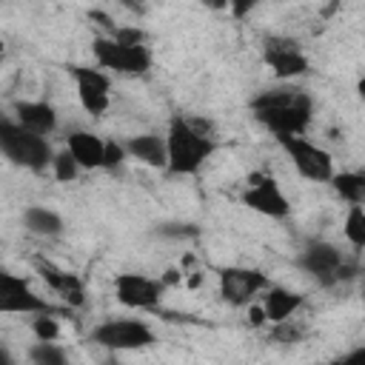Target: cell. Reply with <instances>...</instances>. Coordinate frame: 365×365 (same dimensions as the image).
I'll return each mask as SVG.
<instances>
[{"label":"cell","mask_w":365,"mask_h":365,"mask_svg":"<svg viewBox=\"0 0 365 365\" xmlns=\"http://www.w3.org/2000/svg\"><path fill=\"white\" fill-rule=\"evenodd\" d=\"M66 151L71 154V160L80 165V171H94L103 168V151H106V140L94 131L77 128L68 134L66 140Z\"/></svg>","instance_id":"2e32d148"},{"label":"cell","mask_w":365,"mask_h":365,"mask_svg":"<svg viewBox=\"0 0 365 365\" xmlns=\"http://www.w3.org/2000/svg\"><path fill=\"white\" fill-rule=\"evenodd\" d=\"M165 137V171L177 177H191L197 174L217 151V140L194 120L174 114L168 120Z\"/></svg>","instance_id":"7a4b0ae2"},{"label":"cell","mask_w":365,"mask_h":365,"mask_svg":"<svg viewBox=\"0 0 365 365\" xmlns=\"http://www.w3.org/2000/svg\"><path fill=\"white\" fill-rule=\"evenodd\" d=\"M268 285V277L257 268H220V297L231 305H251L254 297H259Z\"/></svg>","instance_id":"4fadbf2b"},{"label":"cell","mask_w":365,"mask_h":365,"mask_svg":"<svg viewBox=\"0 0 365 365\" xmlns=\"http://www.w3.org/2000/svg\"><path fill=\"white\" fill-rule=\"evenodd\" d=\"M302 305V294L291 291V288H282V285H268L262 291V314H265V322L271 325H279L285 319H291Z\"/></svg>","instance_id":"e0dca14e"},{"label":"cell","mask_w":365,"mask_h":365,"mask_svg":"<svg viewBox=\"0 0 365 365\" xmlns=\"http://www.w3.org/2000/svg\"><path fill=\"white\" fill-rule=\"evenodd\" d=\"M163 279L140 274V271H123L114 277V297L123 308H134V311H151L160 305L163 299Z\"/></svg>","instance_id":"30bf717a"},{"label":"cell","mask_w":365,"mask_h":365,"mask_svg":"<svg viewBox=\"0 0 365 365\" xmlns=\"http://www.w3.org/2000/svg\"><path fill=\"white\" fill-rule=\"evenodd\" d=\"M297 265L308 277H314L319 285H339V282H345V279L359 274L356 262L351 257H345L339 245H334L328 240H311L299 251Z\"/></svg>","instance_id":"277c9868"},{"label":"cell","mask_w":365,"mask_h":365,"mask_svg":"<svg viewBox=\"0 0 365 365\" xmlns=\"http://www.w3.org/2000/svg\"><path fill=\"white\" fill-rule=\"evenodd\" d=\"M91 342L106 351H145L157 342V336L145 319L108 317L91 328Z\"/></svg>","instance_id":"8992f818"},{"label":"cell","mask_w":365,"mask_h":365,"mask_svg":"<svg viewBox=\"0 0 365 365\" xmlns=\"http://www.w3.org/2000/svg\"><path fill=\"white\" fill-rule=\"evenodd\" d=\"M29 362L31 365H71L63 345H57V342H40V339L29 348Z\"/></svg>","instance_id":"7402d4cb"},{"label":"cell","mask_w":365,"mask_h":365,"mask_svg":"<svg viewBox=\"0 0 365 365\" xmlns=\"http://www.w3.org/2000/svg\"><path fill=\"white\" fill-rule=\"evenodd\" d=\"M242 205H248L251 211L271 217V220H285L291 214V200L285 197L279 182L265 171L248 174L245 191H242Z\"/></svg>","instance_id":"9c48e42d"},{"label":"cell","mask_w":365,"mask_h":365,"mask_svg":"<svg viewBox=\"0 0 365 365\" xmlns=\"http://www.w3.org/2000/svg\"><path fill=\"white\" fill-rule=\"evenodd\" d=\"M328 365H365V348H362V345H356V348H351L348 354H342V356L331 359Z\"/></svg>","instance_id":"4316f807"},{"label":"cell","mask_w":365,"mask_h":365,"mask_svg":"<svg viewBox=\"0 0 365 365\" xmlns=\"http://www.w3.org/2000/svg\"><path fill=\"white\" fill-rule=\"evenodd\" d=\"M277 143L288 154V160H291V165L297 168L299 177H305L311 182H331V177L336 174L334 171V157L322 145L311 143L308 137H279Z\"/></svg>","instance_id":"ba28073f"},{"label":"cell","mask_w":365,"mask_h":365,"mask_svg":"<svg viewBox=\"0 0 365 365\" xmlns=\"http://www.w3.org/2000/svg\"><path fill=\"white\" fill-rule=\"evenodd\" d=\"M0 365H14V356L9 354V348H6V345H0Z\"/></svg>","instance_id":"f1b7e54d"},{"label":"cell","mask_w":365,"mask_h":365,"mask_svg":"<svg viewBox=\"0 0 365 365\" xmlns=\"http://www.w3.org/2000/svg\"><path fill=\"white\" fill-rule=\"evenodd\" d=\"M0 314H17V317H40V314H57L54 305L40 297L31 282L9 268H0Z\"/></svg>","instance_id":"52a82bcc"},{"label":"cell","mask_w":365,"mask_h":365,"mask_svg":"<svg viewBox=\"0 0 365 365\" xmlns=\"http://www.w3.org/2000/svg\"><path fill=\"white\" fill-rule=\"evenodd\" d=\"M334 191L339 194V200H345L348 205H362L365 202V174L362 171H342L331 177Z\"/></svg>","instance_id":"ffe728a7"},{"label":"cell","mask_w":365,"mask_h":365,"mask_svg":"<svg viewBox=\"0 0 365 365\" xmlns=\"http://www.w3.org/2000/svg\"><path fill=\"white\" fill-rule=\"evenodd\" d=\"M68 71L74 77V88L83 111L91 117H103L111 106V74L100 71L97 66H71Z\"/></svg>","instance_id":"8fae6325"},{"label":"cell","mask_w":365,"mask_h":365,"mask_svg":"<svg viewBox=\"0 0 365 365\" xmlns=\"http://www.w3.org/2000/svg\"><path fill=\"white\" fill-rule=\"evenodd\" d=\"M91 57H94L97 68L106 74L140 77L151 68V48L148 46H125L108 34H97L91 40Z\"/></svg>","instance_id":"5b68a950"},{"label":"cell","mask_w":365,"mask_h":365,"mask_svg":"<svg viewBox=\"0 0 365 365\" xmlns=\"http://www.w3.org/2000/svg\"><path fill=\"white\" fill-rule=\"evenodd\" d=\"M0 154L11 165L37 174V171H46L51 165L54 148L46 137H37V134L26 131L11 117H0Z\"/></svg>","instance_id":"3957f363"},{"label":"cell","mask_w":365,"mask_h":365,"mask_svg":"<svg viewBox=\"0 0 365 365\" xmlns=\"http://www.w3.org/2000/svg\"><path fill=\"white\" fill-rule=\"evenodd\" d=\"M6 54V43H3V37H0V57Z\"/></svg>","instance_id":"f546056e"},{"label":"cell","mask_w":365,"mask_h":365,"mask_svg":"<svg viewBox=\"0 0 365 365\" xmlns=\"http://www.w3.org/2000/svg\"><path fill=\"white\" fill-rule=\"evenodd\" d=\"M37 274L68 308H83L86 305V282L74 271H68V268H63L51 259H37Z\"/></svg>","instance_id":"5bb4252c"},{"label":"cell","mask_w":365,"mask_h":365,"mask_svg":"<svg viewBox=\"0 0 365 365\" xmlns=\"http://www.w3.org/2000/svg\"><path fill=\"white\" fill-rule=\"evenodd\" d=\"M48 168L54 171V177H57L60 182H71V180H77V174H80V165L71 160V154H68L66 148H63V151H54Z\"/></svg>","instance_id":"603a6c76"},{"label":"cell","mask_w":365,"mask_h":365,"mask_svg":"<svg viewBox=\"0 0 365 365\" xmlns=\"http://www.w3.org/2000/svg\"><path fill=\"white\" fill-rule=\"evenodd\" d=\"M11 120L17 125H23L26 131L37 134V137H48L57 128V111L46 100H20V103H14V117Z\"/></svg>","instance_id":"9a60e30c"},{"label":"cell","mask_w":365,"mask_h":365,"mask_svg":"<svg viewBox=\"0 0 365 365\" xmlns=\"http://www.w3.org/2000/svg\"><path fill=\"white\" fill-rule=\"evenodd\" d=\"M123 148H125V157L148 168H165V137L163 134H154V131L134 134L123 143Z\"/></svg>","instance_id":"ac0fdd59"},{"label":"cell","mask_w":365,"mask_h":365,"mask_svg":"<svg viewBox=\"0 0 365 365\" xmlns=\"http://www.w3.org/2000/svg\"><path fill=\"white\" fill-rule=\"evenodd\" d=\"M342 234L348 240V245L359 254L365 248V208L362 205H348L345 222H342Z\"/></svg>","instance_id":"44dd1931"},{"label":"cell","mask_w":365,"mask_h":365,"mask_svg":"<svg viewBox=\"0 0 365 365\" xmlns=\"http://www.w3.org/2000/svg\"><path fill=\"white\" fill-rule=\"evenodd\" d=\"M248 319H251V325H262V322H265L262 308H259V305H251V308H248Z\"/></svg>","instance_id":"83f0119b"},{"label":"cell","mask_w":365,"mask_h":365,"mask_svg":"<svg viewBox=\"0 0 365 365\" xmlns=\"http://www.w3.org/2000/svg\"><path fill=\"white\" fill-rule=\"evenodd\" d=\"M254 120L271 131L277 140L279 137H305L311 120H314V100L305 88L297 86H274L259 91L251 100Z\"/></svg>","instance_id":"6da1fadb"},{"label":"cell","mask_w":365,"mask_h":365,"mask_svg":"<svg viewBox=\"0 0 365 365\" xmlns=\"http://www.w3.org/2000/svg\"><path fill=\"white\" fill-rule=\"evenodd\" d=\"M123 160H125V148H123V143L106 140V151H103V168H106V171H114V168H120V165H123Z\"/></svg>","instance_id":"484cf974"},{"label":"cell","mask_w":365,"mask_h":365,"mask_svg":"<svg viewBox=\"0 0 365 365\" xmlns=\"http://www.w3.org/2000/svg\"><path fill=\"white\" fill-rule=\"evenodd\" d=\"M31 331H34V336H37L40 342H57V336H60V322H57L54 314H40V317H34Z\"/></svg>","instance_id":"cb8c5ba5"},{"label":"cell","mask_w":365,"mask_h":365,"mask_svg":"<svg viewBox=\"0 0 365 365\" xmlns=\"http://www.w3.org/2000/svg\"><path fill=\"white\" fill-rule=\"evenodd\" d=\"M23 228L34 237H60L63 234V217L54 208L46 205H26L23 208Z\"/></svg>","instance_id":"d6986e66"},{"label":"cell","mask_w":365,"mask_h":365,"mask_svg":"<svg viewBox=\"0 0 365 365\" xmlns=\"http://www.w3.org/2000/svg\"><path fill=\"white\" fill-rule=\"evenodd\" d=\"M262 60H265V66H268L282 83L297 80V77L308 74V68H311L305 51H302V48L297 46V40H291V37H268L265 46H262Z\"/></svg>","instance_id":"7c38bea8"},{"label":"cell","mask_w":365,"mask_h":365,"mask_svg":"<svg viewBox=\"0 0 365 365\" xmlns=\"http://www.w3.org/2000/svg\"><path fill=\"white\" fill-rule=\"evenodd\" d=\"M157 234L165 240H191L200 234V228L194 222H163L157 225Z\"/></svg>","instance_id":"d4e9b609"}]
</instances>
